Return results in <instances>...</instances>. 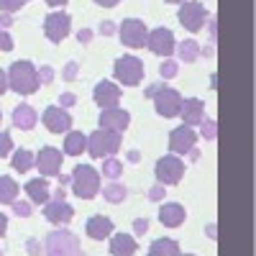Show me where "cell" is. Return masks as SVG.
Segmentation results:
<instances>
[{
  "mask_svg": "<svg viewBox=\"0 0 256 256\" xmlns=\"http://www.w3.org/2000/svg\"><path fill=\"white\" fill-rule=\"evenodd\" d=\"M123 146V134L108 131V128H98L88 136V154L92 159H108L116 156Z\"/></svg>",
  "mask_w": 256,
  "mask_h": 256,
  "instance_id": "3",
  "label": "cell"
},
{
  "mask_svg": "<svg viewBox=\"0 0 256 256\" xmlns=\"http://www.w3.org/2000/svg\"><path fill=\"white\" fill-rule=\"evenodd\" d=\"M36 166V154L28 152V148H16L10 156V169H16L18 174H26Z\"/></svg>",
  "mask_w": 256,
  "mask_h": 256,
  "instance_id": "25",
  "label": "cell"
},
{
  "mask_svg": "<svg viewBox=\"0 0 256 256\" xmlns=\"http://www.w3.org/2000/svg\"><path fill=\"white\" fill-rule=\"evenodd\" d=\"M62 162H64V152L56 146H44L36 154V169L41 172V177H56L62 172Z\"/></svg>",
  "mask_w": 256,
  "mask_h": 256,
  "instance_id": "12",
  "label": "cell"
},
{
  "mask_svg": "<svg viewBox=\"0 0 256 256\" xmlns=\"http://www.w3.org/2000/svg\"><path fill=\"white\" fill-rule=\"evenodd\" d=\"M6 230H8V218H6V212H0V238L6 236Z\"/></svg>",
  "mask_w": 256,
  "mask_h": 256,
  "instance_id": "48",
  "label": "cell"
},
{
  "mask_svg": "<svg viewBox=\"0 0 256 256\" xmlns=\"http://www.w3.org/2000/svg\"><path fill=\"white\" fill-rule=\"evenodd\" d=\"M44 256H82L80 238L67 228L52 230L44 241Z\"/></svg>",
  "mask_w": 256,
  "mask_h": 256,
  "instance_id": "4",
  "label": "cell"
},
{
  "mask_svg": "<svg viewBox=\"0 0 256 256\" xmlns=\"http://www.w3.org/2000/svg\"><path fill=\"white\" fill-rule=\"evenodd\" d=\"M98 31L102 36H113V34H118V24H113V20H102V24L98 26Z\"/></svg>",
  "mask_w": 256,
  "mask_h": 256,
  "instance_id": "42",
  "label": "cell"
},
{
  "mask_svg": "<svg viewBox=\"0 0 256 256\" xmlns=\"http://www.w3.org/2000/svg\"><path fill=\"white\" fill-rule=\"evenodd\" d=\"M113 74H116V80H118L120 84H126V88H136V84L144 82L146 70H144V62H141L138 56L123 54V56H118L116 64H113Z\"/></svg>",
  "mask_w": 256,
  "mask_h": 256,
  "instance_id": "5",
  "label": "cell"
},
{
  "mask_svg": "<svg viewBox=\"0 0 256 256\" xmlns=\"http://www.w3.org/2000/svg\"><path fill=\"white\" fill-rule=\"evenodd\" d=\"M36 108H31L28 102H20L13 108V126L20 128V131H31V128H36Z\"/></svg>",
  "mask_w": 256,
  "mask_h": 256,
  "instance_id": "23",
  "label": "cell"
},
{
  "mask_svg": "<svg viewBox=\"0 0 256 256\" xmlns=\"http://www.w3.org/2000/svg\"><path fill=\"white\" fill-rule=\"evenodd\" d=\"M177 18H180V26H184L190 34H200L208 24L210 13L200 0H184V3H180Z\"/></svg>",
  "mask_w": 256,
  "mask_h": 256,
  "instance_id": "6",
  "label": "cell"
},
{
  "mask_svg": "<svg viewBox=\"0 0 256 256\" xmlns=\"http://www.w3.org/2000/svg\"><path fill=\"white\" fill-rule=\"evenodd\" d=\"M120 3V0H95V6H100V8H116Z\"/></svg>",
  "mask_w": 256,
  "mask_h": 256,
  "instance_id": "47",
  "label": "cell"
},
{
  "mask_svg": "<svg viewBox=\"0 0 256 256\" xmlns=\"http://www.w3.org/2000/svg\"><path fill=\"white\" fill-rule=\"evenodd\" d=\"M195 144H198V131H195L192 126L172 128V134H169V154L184 156V154H187Z\"/></svg>",
  "mask_w": 256,
  "mask_h": 256,
  "instance_id": "13",
  "label": "cell"
},
{
  "mask_svg": "<svg viewBox=\"0 0 256 256\" xmlns=\"http://www.w3.org/2000/svg\"><path fill=\"white\" fill-rule=\"evenodd\" d=\"M146 49L152 52V54H156V56L169 59V56L174 54V49H177V38H174V34L169 31V28L159 26V28L146 34Z\"/></svg>",
  "mask_w": 256,
  "mask_h": 256,
  "instance_id": "11",
  "label": "cell"
},
{
  "mask_svg": "<svg viewBox=\"0 0 256 256\" xmlns=\"http://www.w3.org/2000/svg\"><path fill=\"white\" fill-rule=\"evenodd\" d=\"M56 177H59L62 184H70V174H56Z\"/></svg>",
  "mask_w": 256,
  "mask_h": 256,
  "instance_id": "55",
  "label": "cell"
},
{
  "mask_svg": "<svg viewBox=\"0 0 256 256\" xmlns=\"http://www.w3.org/2000/svg\"><path fill=\"white\" fill-rule=\"evenodd\" d=\"M70 0H46V6H52L54 10H62V6H67Z\"/></svg>",
  "mask_w": 256,
  "mask_h": 256,
  "instance_id": "50",
  "label": "cell"
},
{
  "mask_svg": "<svg viewBox=\"0 0 256 256\" xmlns=\"http://www.w3.org/2000/svg\"><path fill=\"white\" fill-rule=\"evenodd\" d=\"M200 134H202V138H208V141H216V138H218V123L212 120V118H205V120L200 123Z\"/></svg>",
  "mask_w": 256,
  "mask_h": 256,
  "instance_id": "32",
  "label": "cell"
},
{
  "mask_svg": "<svg viewBox=\"0 0 256 256\" xmlns=\"http://www.w3.org/2000/svg\"><path fill=\"white\" fill-rule=\"evenodd\" d=\"M13 138H10V134L8 131H0V159H6V156H10L13 154Z\"/></svg>",
  "mask_w": 256,
  "mask_h": 256,
  "instance_id": "33",
  "label": "cell"
},
{
  "mask_svg": "<svg viewBox=\"0 0 256 256\" xmlns=\"http://www.w3.org/2000/svg\"><path fill=\"white\" fill-rule=\"evenodd\" d=\"M128 126H131V113L128 110H123V108H102L100 110V128L123 134Z\"/></svg>",
  "mask_w": 256,
  "mask_h": 256,
  "instance_id": "17",
  "label": "cell"
},
{
  "mask_svg": "<svg viewBox=\"0 0 256 256\" xmlns=\"http://www.w3.org/2000/svg\"><path fill=\"white\" fill-rule=\"evenodd\" d=\"M41 123L46 126L49 134H67L72 128V116L67 108H59V105H49L41 116Z\"/></svg>",
  "mask_w": 256,
  "mask_h": 256,
  "instance_id": "15",
  "label": "cell"
},
{
  "mask_svg": "<svg viewBox=\"0 0 256 256\" xmlns=\"http://www.w3.org/2000/svg\"><path fill=\"white\" fill-rule=\"evenodd\" d=\"M44 218L52 223V226H67L72 218H74V210L67 200H49L44 205Z\"/></svg>",
  "mask_w": 256,
  "mask_h": 256,
  "instance_id": "16",
  "label": "cell"
},
{
  "mask_svg": "<svg viewBox=\"0 0 256 256\" xmlns=\"http://www.w3.org/2000/svg\"><path fill=\"white\" fill-rule=\"evenodd\" d=\"M120 98H123V90L113 80H100L92 88V100L100 105V108H118Z\"/></svg>",
  "mask_w": 256,
  "mask_h": 256,
  "instance_id": "14",
  "label": "cell"
},
{
  "mask_svg": "<svg viewBox=\"0 0 256 256\" xmlns=\"http://www.w3.org/2000/svg\"><path fill=\"white\" fill-rule=\"evenodd\" d=\"M72 105H77V95L74 92H62L59 95V108H72Z\"/></svg>",
  "mask_w": 256,
  "mask_h": 256,
  "instance_id": "41",
  "label": "cell"
},
{
  "mask_svg": "<svg viewBox=\"0 0 256 256\" xmlns=\"http://www.w3.org/2000/svg\"><path fill=\"white\" fill-rule=\"evenodd\" d=\"M146 34H148V28L141 18H123L118 26V36L123 41V46H128V49L146 46Z\"/></svg>",
  "mask_w": 256,
  "mask_h": 256,
  "instance_id": "10",
  "label": "cell"
},
{
  "mask_svg": "<svg viewBox=\"0 0 256 256\" xmlns=\"http://www.w3.org/2000/svg\"><path fill=\"white\" fill-rule=\"evenodd\" d=\"M18 182L10 177V174H0V205H10L18 200Z\"/></svg>",
  "mask_w": 256,
  "mask_h": 256,
  "instance_id": "27",
  "label": "cell"
},
{
  "mask_svg": "<svg viewBox=\"0 0 256 256\" xmlns=\"http://www.w3.org/2000/svg\"><path fill=\"white\" fill-rule=\"evenodd\" d=\"M148 256H180V244L174 238H156L148 246Z\"/></svg>",
  "mask_w": 256,
  "mask_h": 256,
  "instance_id": "28",
  "label": "cell"
},
{
  "mask_svg": "<svg viewBox=\"0 0 256 256\" xmlns=\"http://www.w3.org/2000/svg\"><path fill=\"white\" fill-rule=\"evenodd\" d=\"M146 230H148V220H146V218H136V220H134V236L141 238Z\"/></svg>",
  "mask_w": 256,
  "mask_h": 256,
  "instance_id": "43",
  "label": "cell"
},
{
  "mask_svg": "<svg viewBox=\"0 0 256 256\" xmlns=\"http://www.w3.org/2000/svg\"><path fill=\"white\" fill-rule=\"evenodd\" d=\"M126 159H128V162H141V154H138V152H128Z\"/></svg>",
  "mask_w": 256,
  "mask_h": 256,
  "instance_id": "53",
  "label": "cell"
},
{
  "mask_svg": "<svg viewBox=\"0 0 256 256\" xmlns=\"http://www.w3.org/2000/svg\"><path fill=\"white\" fill-rule=\"evenodd\" d=\"M174 52H180V62H184V64H192V62H195L198 56H200V44H198V41L195 38H184V41H180V44H177V49Z\"/></svg>",
  "mask_w": 256,
  "mask_h": 256,
  "instance_id": "29",
  "label": "cell"
},
{
  "mask_svg": "<svg viewBox=\"0 0 256 256\" xmlns=\"http://www.w3.org/2000/svg\"><path fill=\"white\" fill-rule=\"evenodd\" d=\"M184 162H182V156H177V154H166V156H162V159H156V164H154V177H156V182L159 184H180L182 182V177H184Z\"/></svg>",
  "mask_w": 256,
  "mask_h": 256,
  "instance_id": "7",
  "label": "cell"
},
{
  "mask_svg": "<svg viewBox=\"0 0 256 256\" xmlns=\"http://www.w3.org/2000/svg\"><path fill=\"white\" fill-rule=\"evenodd\" d=\"M154 100V110L162 118H177L180 116V105H182V95L180 90L169 88V84H162V88L152 95Z\"/></svg>",
  "mask_w": 256,
  "mask_h": 256,
  "instance_id": "9",
  "label": "cell"
},
{
  "mask_svg": "<svg viewBox=\"0 0 256 256\" xmlns=\"http://www.w3.org/2000/svg\"><path fill=\"white\" fill-rule=\"evenodd\" d=\"M180 256H195V254H180Z\"/></svg>",
  "mask_w": 256,
  "mask_h": 256,
  "instance_id": "57",
  "label": "cell"
},
{
  "mask_svg": "<svg viewBox=\"0 0 256 256\" xmlns=\"http://www.w3.org/2000/svg\"><path fill=\"white\" fill-rule=\"evenodd\" d=\"M184 156H190V162H198V159H200V148H195V146H192V148H190V152H187Z\"/></svg>",
  "mask_w": 256,
  "mask_h": 256,
  "instance_id": "51",
  "label": "cell"
},
{
  "mask_svg": "<svg viewBox=\"0 0 256 256\" xmlns=\"http://www.w3.org/2000/svg\"><path fill=\"white\" fill-rule=\"evenodd\" d=\"M38 88H41V82H38V72H36V64L34 62L18 59V62L10 64V70H8V90L28 98Z\"/></svg>",
  "mask_w": 256,
  "mask_h": 256,
  "instance_id": "1",
  "label": "cell"
},
{
  "mask_svg": "<svg viewBox=\"0 0 256 256\" xmlns=\"http://www.w3.org/2000/svg\"><path fill=\"white\" fill-rule=\"evenodd\" d=\"M36 72H38V82H41V84H49V82L54 80V70L49 67V64H44V67H38Z\"/></svg>",
  "mask_w": 256,
  "mask_h": 256,
  "instance_id": "39",
  "label": "cell"
},
{
  "mask_svg": "<svg viewBox=\"0 0 256 256\" xmlns=\"http://www.w3.org/2000/svg\"><path fill=\"white\" fill-rule=\"evenodd\" d=\"M205 230H208V238H212V241L218 238V228H216V223H208V228H205Z\"/></svg>",
  "mask_w": 256,
  "mask_h": 256,
  "instance_id": "49",
  "label": "cell"
},
{
  "mask_svg": "<svg viewBox=\"0 0 256 256\" xmlns=\"http://www.w3.org/2000/svg\"><path fill=\"white\" fill-rule=\"evenodd\" d=\"M187 220V210L180 202H164L159 208V223L164 228H180Z\"/></svg>",
  "mask_w": 256,
  "mask_h": 256,
  "instance_id": "20",
  "label": "cell"
},
{
  "mask_svg": "<svg viewBox=\"0 0 256 256\" xmlns=\"http://www.w3.org/2000/svg\"><path fill=\"white\" fill-rule=\"evenodd\" d=\"M64 195H67L64 190H56V192H54V200H64Z\"/></svg>",
  "mask_w": 256,
  "mask_h": 256,
  "instance_id": "54",
  "label": "cell"
},
{
  "mask_svg": "<svg viewBox=\"0 0 256 256\" xmlns=\"http://www.w3.org/2000/svg\"><path fill=\"white\" fill-rule=\"evenodd\" d=\"M180 116H182L184 126H200L205 120V102L200 98H182Z\"/></svg>",
  "mask_w": 256,
  "mask_h": 256,
  "instance_id": "18",
  "label": "cell"
},
{
  "mask_svg": "<svg viewBox=\"0 0 256 256\" xmlns=\"http://www.w3.org/2000/svg\"><path fill=\"white\" fill-rule=\"evenodd\" d=\"M0 256H3V248H0Z\"/></svg>",
  "mask_w": 256,
  "mask_h": 256,
  "instance_id": "59",
  "label": "cell"
},
{
  "mask_svg": "<svg viewBox=\"0 0 256 256\" xmlns=\"http://www.w3.org/2000/svg\"><path fill=\"white\" fill-rule=\"evenodd\" d=\"M26 251H28V256H44V244H38L36 238H28L26 241Z\"/></svg>",
  "mask_w": 256,
  "mask_h": 256,
  "instance_id": "38",
  "label": "cell"
},
{
  "mask_svg": "<svg viewBox=\"0 0 256 256\" xmlns=\"http://www.w3.org/2000/svg\"><path fill=\"white\" fill-rule=\"evenodd\" d=\"M72 34V16L67 10H52L44 18V36L52 44H62Z\"/></svg>",
  "mask_w": 256,
  "mask_h": 256,
  "instance_id": "8",
  "label": "cell"
},
{
  "mask_svg": "<svg viewBox=\"0 0 256 256\" xmlns=\"http://www.w3.org/2000/svg\"><path fill=\"white\" fill-rule=\"evenodd\" d=\"M102 174L108 177V180H120V174H123V162L116 159V156L102 159Z\"/></svg>",
  "mask_w": 256,
  "mask_h": 256,
  "instance_id": "30",
  "label": "cell"
},
{
  "mask_svg": "<svg viewBox=\"0 0 256 256\" xmlns=\"http://www.w3.org/2000/svg\"><path fill=\"white\" fill-rule=\"evenodd\" d=\"M102 187V174L90 164H77L74 172L70 174V190L80 200H92Z\"/></svg>",
  "mask_w": 256,
  "mask_h": 256,
  "instance_id": "2",
  "label": "cell"
},
{
  "mask_svg": "<svg viewBox=\"0 0 256 256\" xmlns=\"http://www.w3.org/2000/svg\"><path fill=\"white\" fill-rule=\"evenodd\" d=\"M164 198H166V190H164V184H159V182H156L152 190H148V200H152V202H162Z\"/></svg>",
  "mask_w": 256,
  "mask_h": 256,
  "instance_id": "37",
  "label": "cell"
},
{
  "mask_svg": "<svg viewBox=\"0 0 256 256\" xmlns=\"http://www.w3.org/2000/svg\"><path fill=\"white\" fill-rule=\"evenodd\" d=\"M138 244L131 233H113L110 236V256H134Z\"/></svg>",
  "mask_w": 256,
  "mask_h": 256,
  "instance_id": "22",
  "label": "cell"
},
{
  "mask_svg": "<svg viewBox=\"0 0 256 256\" xmlns=\"http://www.w3.org/2000/svg\"><path fill=\"white\" fill-rule=\"evenodd\" d=\"M159 88H162V82H154V84H148V88H146V98H152V95H154V92H156Z\"/></svg>",
  "mask_w": 256,
  "mask_h": 256,
  "instance_id": "52",
  "label": "cell"
},
{
  "mask_svg": "<svg viewBox=\"0 0 256 256\" xmlns=\"http://www.w3.org/2000/svg\"><path fill=\"white\" fill-rule=\"evenodd\" d=\"M92 28H80L77 31V41H80V44H90V41H92Z\"/></svg>",
  "mask_w": 256,
  "mask_h": 256,
  "instance_id": "44",
  "label": "cell"
},
{
  "mask_svg": "<svg viewBox=\"0 0 256 256\" xmlns=\"http://www.w3.org/2000/svg\"><path fill=\"white\" fill-rule=\"evenodd\" d=\"M159 74H162L164 80H172V77H177V74H180V62H174L172 56L164 59V62H162V67H159Z\"/></svg>",
  "mask_w": 256,
  "mask_h": 256,
  "instance_id": "31",
  "label": "cell"
},
{
  "mask_svg": "<svg viewBox=\"0 0 256 256\" xmlns=\"http://www.w3.org/2000/svg\"><path fill=\"white\" fill-rule=\"evenodd\" d=\"M84 230H88V236L92 241H105V238L113 236L116 226L108 216H92V218H88V223H84Z\"/></svg>",
  "mask_w": 256,
  "mask_h": 256,
  "instance_id": "19",
  "label": "cell"
},
{
  "mask_svg": "<svg viewBox=\"0 0 256 256\" xmlns=\"http://www.w3.org/2000/svg\"><path fill=\"white\" fill-rule=\"evenodd\" d=\"M13 26V16L10 13H0V28H8Z\"/></svg>",
  "mask_w": 256,
  "mask_h": 256,
  "instance_id": "46",
  "label": "cell"
},
{
  "mask_svg": "<svg viewBox=\"0 0 256 256\" xmlns=\"http://www.w3.org/2000/svg\"><path fill=\"white\" fill-rule=\"evenodd\" d=\"M62 152L67 156H80L88 152V136H84L82 131H67V136H64V144H62Z\"/></svg>",
  "mask_w": 256,
  "mask_h": 256,
  "instance_id": "24",
  "label": "cell"
},
{
  "mask_svg": "<svg viewBox=\"0 0 256 256\" xmlns=\"http://www.w3.org/2000/svg\"><path fill=\"white\" fill-rule=\"evenodd\" d=\"M24 190H26V195H28V202H36V205H46V202L52 200V187H49L46 177L28 180Z\"/></svg>",
  "mask_w": 256,
  "mask_h": 256,
  "instance_id": "21",
  "label": "cell"
},
{
  "mask_svg": "<svg viewBox=\"0 0 256 256\" xmlns=\"http://www.w3.org/2000/svg\"><path fill=\"white\" fill-rule=\"evenodd\" d=\"M77 74H80V64L77 62H67V64H64V72H62L64 82H74Z\"/></svg>",
  "mask_w": 256,
  "mask_h": 256,
  "instance_id": "35",
  "label": "cell"
},
{
  "mask_svg": "<svg viewBox=\"0 0 256 256\" xmlns=\"http://www.w3.org/2000/svg\"><path fill=\"white\" fill-rule=\"evenodd\" d=\"M13 205V212L18 218H28L31 216V202H26V200H16V202H10Z\"/></svg>",
  "mask_w": 256,
  "mask_h": 256,
  "instance_id": "36",
  "label": "cell"
},
{
  "mask_svg": "<svg viewBox=\"0 0 256 256\" xmlns=\"http://www.w3.org/2000/svg\"><path fill=\"white\" fill-rule=\"evenodd\" d=\"M26 6V0H0V13H18L20 8Z\"/></svg>",
  "mask_w": 256,
  "mask_h": 256,
  "instance_id": "34",
  "label": "cell"
},
{
  "mask_svg": "<svg viewBox=\"0 0 256 256\" xmlns=\"http://www.w3.org/2000/svg\"><path fill=\"white\" fill-rule=\"evenodd\" d=\"M0 120H3V110H0Z\"/></svg>",
  "mask_w": 256,
  "mask_h": 256,
  "instance_id": "58",
  "label": "cell"
},
{
  "mask_svg": "<svg viewBox=\"0 0 256 256\" xmlns=\"http://www.w3.org/2000/svg\"><path fill=\"white\" fill-rule=\"evenodd\" d=\"M100 192H102V198L108 200L110 205H120V202L128 198V187H126L120 180H110L105 187H100Z\"/></svg>",
  "mask_w": 256,
  "mask_h": 256,
  "instance_id": "26",
  "label": "cell"
},
{
  "mask_svg": "<svg viewBox=\"0 0 256 256\" xmlns=\"http://www.w3.org/2000/svg\"><path fill=\"white\" fill-rule=\"evenodd\" d=\"M10 49H13V36L6 28H0V52H10Z\"/></svg>",
  "mask_w": 256,
  "mask_h": 256,
  "instance_id": "40",
  "label": "cell"
},
{
  "mask_svg": "<svg viewBox=\"0 0 256 256\" xmlns=\"http://www.w3.org/2000/svg\"><path fill=\"white\" fill-rule=\"evenodd\" d=\"M166 3H177L180 6V3H184V0H166Z\"/></svg>",
  "mask_w": 256,
  "mask_h": 256,
  "instance_id": "56",
  "label": "cell"
},
{
  "mask_svg": "<svg viewBox=\"0 0 256 256\" xmlns=\"http://www.w3.org/2000/svg\"><path fill=\"white\" fill-rule=\"evenodd\" d=\"M8 92V72L0 70V95H6Z\"/></svg>",
  "mask_w": 256,
  "mask_h": 256,
  "instance_id": "45",
  "label": "cell"
}]
</instances>
